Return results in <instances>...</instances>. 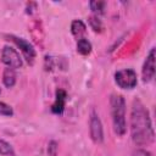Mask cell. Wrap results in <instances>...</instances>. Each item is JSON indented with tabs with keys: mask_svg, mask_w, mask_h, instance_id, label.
<instances>
[{
	"mask_svg": "<svg viewBox=\"0 0 156 156\" xmlns=\"http://www.w3.org/2000/svg\"><path fill=\"white\" fill-rule=\"evenodd\" d=\"M115 82L122 89H133L136 87L138 83L136 73L132 68L119 69L115 73Z\"/></svg>",
	"mask_w": 156,
	"mask_h": 156,
	"instance_id": "obj_3",
	"label": "cell"
},
{
	"mask_svg": "<svg viewBox=\"0 0 156 156\" xmlns=\"http://www.w3.org/2000/svg\"><path fill=\"white\" fill-rule=\"evenodd\" d=\"M132 156H152V155H151V152H149L145 149H136L133 151Z\"/></svg>",
	"mask_w": 156,
	"mask_h": 156,
	"instance_id": "obj_17",
	"label": "cell"
},
{
	"mask_svg": "<svg viewBox=\"0 0 156 156\" xmlns=\"http://www.w3.org/2000/svg\"><path fill=\"white\" fill-rule=\"evenodd\" d=\"M89 24H90V27H91V29L94 32H102V29H104V26L101 23V20L98 16H94V15L90 16L89 17Z\"/></svg>",
	"mask_w": 156,
	"mask_h": 156,
	"instance_id": "obj_14",
	"label": "cell"
},
{
	"mask_svg": "<svg viewBox=\"0 0 156 156\" xmlns=\"http://www.w3.org/2000/svg\"><path fill=\"white\" fill-rule=\"evenodd\" d=\"M9 38H11V40L20 48V50L23 54L24 58L29 63H33L34 58H35V50H34L33 45L29 41H27L26 39H23V38H18V37H15V35H9Z\"/></svg>",
	"mask_w": 156,
	"mask_h": 156,
	"instance_id": "obj_7",
	"label": "cell"
},
{
	"mask_svg": "<svg viewBox=\"0 0 156 156\" xmlns=\"http://www.w3.org/2000/svg\"><path fill=\"white\" fill-rule=\"evenodd\" d=\"M71 32L73 34V37L78 40L80 38H84L83 35L85 34L87 32V26L84 24L83 21L80 20H74L72 23H71Z\"/></svg>",
	"mask_w": 156,
	"mask_h": 156,
	"instance_id": "obj_9",
	"label": "cell"
},
{
	"mask_svg": "<svg viewBox=\"0 0 156 156\" xmlns=\"http://www.w3.org/2000/svg\"><path fill=\"white\" fill-rule=\"evenodd\" d=\"M0 115L1 116H6V117H11L13 115V110L10 105L0 101Z\"/></svg>",
	"mask_w": 156,
	"mask_h": 156,
	"instance_id": "obj_15",
	"label": "cell"
},
{
	"mask_svg": "<svg viewBox=\"0 0 156 156\" xmlns=\"http://www.w3.org/2000/svg\"><path fill=\"white\" fill-rule=\"evenodd\" d=\"M154 77H155V48L150 50L141 68V78L144 83L151 82Z\"/></svg>",
	"mask_w": 156,
	"mask_h": 156,
	"instance_id": "obj_6",
	"label": "cell"
},
{
	"mask_svg": "<svg viewBox=\"0 0 156 156\" xmlns=\"http://www.w3.org/2000/svg\"><path fill=\"white\" fill-rule=\"evenodd\" d=\"M91 43L87 39V38H80L77 40V52L83 55V56H87L91 52Z\"/></svg>",
	"mask_w": 156,
	"mask_h": 156,
	"instance_id": "obj_11",
	"label": "cell"
},
{
	"mask_svg": "<svg viewBox=\"0 0 156 156\" xmlns=\"http://www.w3.org/2000/svg\"><path fill=\"white\" fill-rule=\"evenodd\" d=\"M111 106V117L113 130L117 135L122 136L127 132V122H126V100L119 94H112L110 98Z\"/></svg>",
	"mask_w": 156,
	"mask_h": 156,
	"instance_id": "obj_2",
	"label": "cell"
},
{
	"mask_svg": "<svg viewBox=\"0 0 156 156\" xmlns=\"http://www.w3.org/2000/svg\"><path fill=\"white\" fill-rule=\"evenodd\" d=\"M48 152L50 156H56V152H57V143L56 141H50L49 143V147H48Z\"/></svg>",
	"mask_w": 156,
	"mask_h": 156,
	"instance_id": "obj_16",
	"label": "cell"
},
{
	"mask_svg": "<svg viewBox=\"0 0 156 156\" xmlns=\"http://www.w3.org/2000/svg\"><path fill=\"white\" fill-rule=\"evenodd\" d=\"M0 94H1V89H0Z\"/></svg>",
	"mask_w": 156,
	"mask_h": 156,
	"instance_id": "obj_18",
	"label": "cell"
},
{
	"mask_svg": "<svg viewBox=\"0 0 156 156\" xmlns=\"http://www.w3.org/2000/svg\"><path fill=\"white\" fill-rule=\"evenodd\" d=\"M130 134L133 143L138 146H147L155 139V133L149 111L139 99H135L132 104Z\"/></svg>",
	"mask_w": 156,
	"mask_h": 156,
	"instance_id": "obj_1",
	"label": "cell"
},
{
	"mask_svg": "<svg viewBox=\"0 0 156 156\" xmlns=\"http://www.w3.org/2000/svg\"><path fill=\"white\" fill-rule=\"evenodd\" d=\"M66 98H67V94L65 90L62 89H57L56 90V99H55V102L51 107V111L56 115H61L63 112V108H65V104H66Z\"/></svg>",
	"mask_w": 156,
	"mask_h": 156,
	"instance_id": "obj_8",
	"label": "cell"
},
{
	"mask_svg": "<svg viewBox=\"0 0 156 156\" xmlns=\"http://www.w3.org/2000/svg\"><path fill=\"white\" fill-rule=\"evenodd\" d=\"M90 9L94 13V16H100V15H104L105 12V7H106V2L105 1H90Z\"/></svg>",
	"mask_w": 156,
	"mask_h": 156,
	"instance_id": "obj_12",
	"label": "cell"
},
{
	"mask_svg": "<svg viewBox=\"0 0 156 156\" xmlns=\"http://www.w3.org/2000/svg\"><path fill=\"white\" fill-rule=\"evenodd\" d=\"M16 72L15 69L10 68V67H6L2 72V83L6 88H12L15 84H16Z\"/></svg>",
	"mask_w": 156,
	"mask_h": 156,
	"instance_id": "obj_10",
	"label": "cell"
},
{
	"mask_svg": "<svg viewBox=\"0 0 156 156\" xmlns=\"http://www.w3.org/2000/svg\"><path fill=\"white\" fill-rule=\"evenodd\" d=\"M1 61L2 63H5L7 67L12 68V69H17L21 68L23 65V61L20 56V54L11 46L5 45L1 50Z\"/></svg>",
	"mask_w": 156,
	"mask_h": 156,
	"instance_id": "obj_4",
	"label": "cell"
},
{
	"mask_svg": "<svg viewBox=\"0 0 156 156\" xmlns=\"http://www.w3.org/2000/svg\"><path fill=\"white\" fill-rule=\"evenodd\" d=\"M0 155H4V156H13L15 155V151H13V147L5 140L0 139Z\"/></svg>",
	"mask_w": 156,
	"mask_h": 156,
	"instance_id": "obj_13",
	"label": "cell"
},
{
	"mask_svg": "<svg viewBox=\"0 0 156 156\" xmlns=\"http://www.w3.org/2000/svg\"><path fill=\"white\" fill-rule=\"evenodd\" d=\"M89 133L90 138L94 143L101 144L104 141V128L102 123L95 111H91L90 113V119H89Z\"/></svg>",
	"mask_w": 156,
	"mask_h": 156,
	"instance_id": "obj_5",
	"label": "cell"
}]
</instances>
